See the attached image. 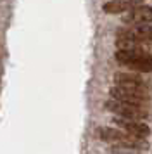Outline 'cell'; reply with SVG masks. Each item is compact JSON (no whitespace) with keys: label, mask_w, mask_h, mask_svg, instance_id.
Returning a JSON list of instances; mask_svg holds the SVG:
<instances>
[{"label":"cell","mask_w":152,"mask_h":154,"mask_svg":"<svg viewBox=\"0 0 152 154\" xmlns=\"http://www.w3.org/2000/svg\"><path fill=\"white\" fill-rule=\"evenodd\" d=\"M112 121L117 126H121L124 132L138 135V137H147L150 133V128L147 125H144V123H140V119H128V118H123V116H116Z\"/></svg>","instance_id":"6"},{"label":"cell","mask_w":152,"mask_h":154,"mask_svg":"<svg viewBox=\"0 0 152 154\" xmlns=\"http://www.w3.org/2000/svg\"><path fill=\"white\" fill-rule=\"evenodd\" d=\"M100 139L105 140V142H112L116 146L121 147H130V149H142V151H147L149 149V142L145 140V137H138V135H133V133L124 132L123 128L121 130H116V128H100Z\"/></svg>","instance_id":"1"},{"label":"cell","mask_w":152,"mask_h":154,"mask_svg":"<svg viewBox=\"0 0 152 154\" xmlns=\"http://www.w3.org/2000/svg\"><path fill=\"white\" fill-rule=\"evenodd\" d=\"M124 24H149L152 23V7L149 5H137L130 9L123 17Z\"/></svg>","instance_id":"5"},{"label":"cell","mask_w":152,"mask_h":154,"mask_svg":"<svg viewBox=\"0 0 152 154\" xmlns=\"http://www.w3.org/2000/svg\"><path fill=\"white\" fill-rule=\"evenodd\" d=\"M116 36H119V38H128L135 45H138V43H147V42H152V26H147V24H131V28L117 29Z\"/></svg>","instance_id":"4"},{"label":"cell","mask_w":152,"mask_h":154,"mask_svg":"<svg viewBox=\"0 0 152 154\" xmlns=\"http://www.w3.org/2000/svg\"><path fill=\"white\" fill-rule=\"evenodd\" d=\"M105 109L111 112H114L117 116H123V118H128V119H145L149 114L145 111L142 106H135V104H130V102H123V100H109L105 102Z\"/></svg>","instance_id":"3"},{"label":"cell","mask_w":152,"mask_h":154,"mask_svg":"<svg viewBox=\"0 0 152 154\" xmlns=\"http://www.w3.org/2000/svg\"><path fill=\"white\" fill-rule=\"evenodd\" d=\"M109 94L112 99L130 102V104H135V106H144L149 102L147 87H121V85H116L109 90Z\"/></svg>","instance_id":"2"},{"label":"cell","mask_w":152,"mask_h":154,"mask_svg":"<svg viewBox=\"0 0 152 154\" xmlns=\"http://www.w3.org/2000/svg\"><path fill=\"white\" fill-rule=\"evenodd\" d=\"M142 4H144V0H111V2L104 4L102 9L107 14H119V12H126L137 5H142Z\"/></svg>","instance_id":"7"},{"label":"cell","mask_w":152,"mask_h":154,"mask_svg":"<svg viewBox=\"0 0 152 154\" xmlns=\"http://www.w3.org/2000/svg\"><path fill=\"white\" fill-rule=\"evenodd\" d=\"M126 68L138 71V73H152V56L144 52L142 56H138L137 59H133L131 63L126 64Z\"/></svg>","instance_id":"8"},{"label":"cell","mask_w":152,"mask_h":154,"mask_svg":"<svg viewBox=\"0 0 152 154\" xmlns=\"http://www.w3.org/2000/svg\"><path fill=\"white\" fill-rule=\"evenodd\" d=\"M114 83L121 85V87H145L140 75H126V73H116Z\"/></svg>","instance_id":"9"}]
</instances>
